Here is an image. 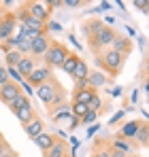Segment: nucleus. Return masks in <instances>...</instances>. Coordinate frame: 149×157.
Returning a JSON list of instances; mask_svg holds the SVG:
<instances>
[{
	"mask_svg": "<svg viewBox=\"0 0 149 157\" xmlns=\"http://www.w3.org/2000/svg\"><path fill=\"white\" fill-rule=\"evenodd\" d=\"M22 53L17 51V49H11V51H6V55H4V59H6V68H17V64L22 62Z\"/></svg>",
	"mask_w": 149,
	"mask_h": 157,
	"instance_id": "412c9836",
	"label": "nucleus"
},
{
	"mask_svg": "<svg viewBox=\"0 0 149 157\" xmlns=\"http://www.w3.org/2000/svg\"><path fill=\"white\" fill-rule=\"evenodd\" d=\"M62 4H64V6H70V9H77V6H81L83 2H81V0H62Z\"/></svg>",
	"mask_w": 149,
	"mask_h": 157,
	"instance_id": "2f4dec72",
	"label": "nucleus"
},
{
	"mask_svg": "<svg viewBox=\"0 0 149 157\" xmlns=\"http://www.w3.org/2000/svg\"><path fill=\"white\" fill-rule=\"evenodd\" d=\"M9 83V75H6V68L4 66H0V87L2 85H6Z\"/></svg>",
	"mask_w": 149,
	"mask_h": 157,
	"instance_id": "7c9ffc66",
	"label": "nucleus"
},
{
	"mask_svg": "<svg viewBox=\"0 0 149 157\" xmlns=\"http://www.w3.org/2000/svg\"><path fill=\"white\" fill-rule=\"evenodd\" d=\"M22 94V87L17 85V83H13V81H9L6 85H2L0 87V102H4V104L9 106L17 96Z\"/></svg>",
	"mask_w": 149,
	"mask_h": 157,
	"instance_id": "0eeeda50",
	"label": "nucleus"
},
{
	"mask_svg": "<svg viewBox=\"0 0 149 157\" xmlns=\"http://www.w3.org/2000/svg\"><path fill=\"white\" fill-rule=\"evenodd\" d=\"M87 75H90V68H87L85 59H79L77 66H74V72H73L74 81H79V78H87Z\"/></svg>",
	"mask_w": 149,
	"mask_h": 157,
	"instance_id": "4be33fe9",
	"label": "nucleus"
},
{
	"mask_svg": "<svg viewBox=\"0 0 149 157\" xmlns=\"http://www.w3.org/2000/svg\"><path fill=\"white\" fill-rule=\"evenodd\" d=\"M147 62H149V59H147Z\"/></svg>",
	"mask_w": 149,
	"mask_h": 157,
	"instance_id": "3c124183",
	"label": "nucleus"
},
{
	"mask_svg": "<svg viewBox=\"0 0 149 157\" xmlns=\"http://www.w3.org/2000/svg\"><path fill=\"white\" fill-rule=\"evenodd\" d=\"M141 123L143 121H139V119H132V121H126L124 125L119 128V138H124V140H134V136H136V132L141 128Z\"/></svg>",
	"mask_w": 149,
	"mask_h": 157,
	"instance_id": "1a4fd4ad",
	"label": "nucleus"
},
{
	"mask_svg": "<svg viewBox=\"0 0 149 157\" xmlns=\"http://www.w3.org/2000/svg\"><path fill=\"white\" fill-rule=\"evenodd\" d=\"M15 26H17L15 15L6 13V15H4V19H2V24H0V40L11 38V36H13V30H15Z\"/></svg>",
	"mask_w": 149,
	"mask_h": 157,
	"instance_id": "6e6552de",
	"label": "nucleus"
},
{
	"mask_svg": "<svg viewBox=\"0 0 149 157\" xmlns=\"http://www.w3.org/2000/svg\"><path fill=\"white\" fill-rule=\"evenodd\" d=\"M24 9L28 11L30 17H36V19H41V21L47 24V19H49V11H51L47 4H43V2H26Z\"/></svg>",
	"mask_w": 149,
	"mask_h": 157,
	"instance_id": "423d86ee",
	"label": "nucleus"
},
{
	"mask_svg": "<svg viewBox=\"0 0 149 157\" xmlns=\"http://www.w3.org/2000/svg\"><path fill=\"white\" fill-rule=\"evenodd\" d=\"M47 30H55V32H58V30H62V26H60L58 21H49V24H47Z\"/></svg>",
	"mask_w": 149,
	"mask_h": 157,
	"instance_id": "e433bc0d",
	"label": "nucleus"
},
{
	"mask_svg": "<svg viewBox=\"0 0 149 157\" xmlns=\"http://www.w3.org/2000/svg\"><path fill=\"white\" fill-rule=\"evenodd\" d=\"M143 89H145V94H147V98H149V83L147 81H145V87H143Z\"/></svg>",
	"mask_w": 149,
	"mask_h": 157,
	"instance_id": "c03bdc74",
	"label": "nucleus"
},
{
	"mask_svg": "<svg viewBox=\"0 0 149 157\" xmlns=\"http://www.w3.org/2000/svg\"><path fill=\"white\" fill-rule=\"evenodd\" d=\"M109 9H111V4H109V2H102V4L98 6V11H109Z\"/></svg>",
	"mask_w": 149,
	"mask_h": 157,
	"instance_id": "a19ab883",
	"label": "nucleus"
},
{
	"mask_svg": "<svg viewBox=\"0 0 149 157\" xmlns=\"http://www.w3.org/2000/svg\"><path fill=\"white\" fill-rule=\"evenodd\" d=\"M85 32H87V40H90V49L94 53L111 49V45H113V40L117 36L115 28L104 26V21H92V24H87Z\"/></svg>",
	"mask_w": 149,
	"mask_h": 157,
	"instance_id": "f257e3e1",
	"label": "nucleus"
},
{
	"mask_svg": "<svg viewBox=\"0 0 149 157\" xmlns=\"http://www.w3.org/2000/svg\"><path fill=\"white\" fill-rule=\"evenodd\" d=\"M85 87H90V85H87V78H79V81H74V89H85Z\"/></svg>",
	"mask_w": 149,
	"mask_h": 157,
	"instance_id": "f704fd0d",
	"label": "nucleus"
},
{
	"mask_svg": "<svg viewBox=\"0 0 149 157\" xmlns=\"http://www.w3.org/2000/svg\"><path fill=\"white\" fill-rule=\"evenodd\" d=\"M128 157H134V155H128Z\"/></svg>",
	"mask_w": 149,
	"mask_h": 157,
	"instance_id": "09e8293b",
	"label": "nucleus"
},
{
	"mask_svg": "<svg viewBox=\"0 0 149 157\" xmlns=\"http://www.w3.org/2000/svg\"><path fill=\"white\" fill-rule=\"evenodd\" d=\"M92 157H111L109 151H104V149H98V151H94V155Z\"/></svg>",
	"mask_w": 149,
	"mask_h": 157,
	"instance_id": "c9c22d12",
	"label": "nucleus"
},
{
	"mask_svg": "<svg viewBox=\"0 0 149 157\" xmlns=\"http://www.w3.org/2000/svg\"><path fill=\"white\" fill-rule=\"evenodd\" d=\"M62 85L55 81V78H49V81H45L41 87H36V96H38V100L43 102L45 106H53V98H55V94H58V89H60Z\"/></svg>",
	"mask_w": 149,
	"mask_h": 157,
	"instance_id": "20e7f679",
	"label": "nucleus"
},
{
	"mask_svg": "<svg viewBox=\"0 0 149 157\" xmlns=\"http://www.w3.org/2000/svg\"><path fill=\"white\" fill-rule=\"evenodd\" d=\"M4 15H6V13H4V11L0 9V24H2V19H4Z\"/></svg>",
	"mask_w": 149,
	"mask_h": 157,
	"instance_id": "a18cd8bd",
	"label": "nucleus"
},
{
	"mask_svg": "<svg viewBox=\"0 0 149 157\" xmlns=\"http://www.w3.org/2000/svg\"><path fill=\"white\" fill-rule=\"evenodd\" d=\"M111 96H113V98H119V96H122V87H113V89H111Z\"/></svg>",
	"mask_w": 149,
	"mask_h": 157,
	"instance_id": "58836bf2",
	"label": "nucleus"
},
{
	"mask_svg": "<svg viewBox=\"0 0 149 157\" xmlns=\"http://www.w3.org/2000/svg\"><path fill=\"white\" fill-rule=\"evenodd\" d=\"M45 157H68V144L64 140H55V144L45 153Z\"/></svg>",
	"mask_w": 149,
	"mask_h": 157,
	"instance_id": "2eb2a0df",
	"label": "nucleus"
},
{
	"mask_svg": "<svg viewBox=\"0 0 149 157\" xmlns=\"http://www.w3.org/2000/svg\"><path fill=\"white\" fill-rule=\"evenodd\" d=\"M0 140H2V134H0Z\"/></svg>",
	"mask_w": 149,
	"mask_h": 157,
	"instance_id": "de8ad7c7",
	"label": "nucleus"
},
{
	"mask_svg": "<svg viewBox=\"0 0 149 157\" xmlns=\"http://www.w3.org/2000/svg\"><path fill=\"white\" fill-rule=\"evenodd\" d=\"M24 132H26L28 138L34 140L36 136H41V134L45 132V123H43V119H41V117H34L30 123H26V125H24Z\"/></svg>",
	"mask_w": 149,
	"mask_h": 157,
	"instance_id": "9d476101",
	"label": "nucleus"
},
{
	"mask_svg": "<svg viewBox=\"0 0 149 157\" xmlns=\"http://www.w3.org/2000/svg\"><path fill=\"white\" fill-rule=\"evenodd\" d=\"M124 115H126V110H117V113H115V115H113V117H111V119H109V125H111V128H113V125H115V123H119V121H122V119H124Z\"/></svg>",
	"mask_w": 149,
	"mask_h": 157,
	"instance_id": "c756f323",
	"label": "nucleus"
},
{
	"mask_svg": "<svg viewBox=\"0 0 149 157\" xmlns=\"http://www.w3.org/2000/svg\"><path fill=\"white\" fill-rule=\"evenodd\" d=\"M124 62H126V55L113 51V49L102 51V53H100V57H98V64L107 70V72H109V75H113V77H117V75L122 72Z\"/></svg>",
	"mask_w": 149,
	"mask_h": 157,
	"instance_id": "f03ea898",
	"label": "nucleus"
},
{
	"mask_svg": "<svg viewBox=\"0 0 149 157\" xmlns=\"http://www.w3.org/2000/svg\"><path fill=\"white\" fill-rule=\"evenodd\" d=\"M34 68H36V64H34V59H32L30 55H24L22 62L17 64V70H19L22 77H30V75L34 72Z\"/></svg>",
	"mask_w": 149,
	"mask_h": 157,
	"instance_id": "dca6fc26",
	"label": "nucleus"
},
{
	"mask_svg": "<svg viewBox=\"0 0 149 157\" xmlns=\"http://www.w3.org/2000/svg\"><path fill=\"white\" fill-rule=\"evenodd\" d=\"M26 106H30V100H28V96L26 94H19L11 104H9V108L13 110V113H17V110H22V108H26Z\"/></svg>",
	"mask_w": 149,
	"mask_h": 157,
	"instance_id": "5701e85b",
	"label": "nucleus"
},
{
	"mask_svg": "<svg viewBox=\"0 0 149 157\" xmlns=\"http://www.w3.org/2000/svg\"><path fill=\"white\" fill-rule=\"evenodd\" d=\"M134 140H136L141 147H149V121H143V123H141V128L136 132Z\"/></svg>",
	"mask_w": 149,
	"mask_h": 157,
	"instance_id": "a211bd4d",
	"label": "nucleus"
},
{
	"mask_svg": "<svg viewBox=\"0 0 149 157\" xmlns=\"http://www.w3.org/2000/svg\"><path fill=\"white\" fill-rule=\"evenodd\" d=\"M49 78H53L49 66H36L34 72L28 77V85H30L32 89H36V87H41V85H43L45 81H49Z\"/></svg>",
	"mask_w": 149,
	"mask_h": 157,
	"instance_id": "39448f33",
	"label": "nucleus"
},
{
	"mask_svg": "<svg viewBox=\"0 0 149 157\" xmlns=\"http://www.w3.org/2000/svg\"><path fill=\"white\" fill-rule=\"evenodd\" d=\"M11 49H15V38L13 36L4 40V51H11Z\"/></svg>",
	"mask_w": 149,
	"mask_h": 157,
	"instance_id": "72a5a7b5",
	"label": "nucleus"
},
{
	"mask_svg": "<svg viewBox=\"0 0 149 157\" xmlns=\"http://www.w3.org/2000/svg\"><path fill=\"white\" fill-rule=\"evenodd\" d=\"M96 119H98V113H94V110H87V113H85V115H83L79 121H81V123H85V125H90V123H94Z\"/></svg>",
	"mask_w": 149,
	"mask_h": 157,
	"instance_id": "cd10ccee",
	"label": "nucleus"
},
{
	"mask_svg": "<svg viewBox=\"0 0 149 157\" xmlns=\"http://www.w3.org/2000/svg\"><path fill=\"white\" fill-rule=\"evenodd\" d=\"M49 38H47V34H41L38 38H34L32 40V47H30V55H45L47 49H49Z\"/></svg>",
	"mask_w": 149,
	"mask_h": 157,
	"instance_id": "9b49d317",
	"label": "nucleus"
},
{
	"mask_svg": "<svg viewBox=\"0 0 149 157\" xmlns=\"http://www.w3.org/2000/svg\"><path fill=\"white\" fill-rule=\"evenodd\" d=\"M111 49L117 53H122V55H128V53L132 51V40L128 38V36H122V34H117L115 36V40H113V45H111Z\"/></svg>",
	"mask_w": 149,
	"mask_h": 157,
	"instance_id": "f8f14e48",
	"label": "nucleus"
},
{
	"mask_svg": "<svg viewBox=\"0 0 149 157\" xmlns=\"http://www.w3.org/2000/svg\"><path fill=\"white\" fill-rule=\"evenodd\" d=\"M147 75H149V62H147Z\"/></svg>",
	"mask_w": 149,
	"mask_h": 157,
	"instance_id": "49530a36",
	"label": "nucleus"
},
{
	"mask_svg": "<svg viewBox=\"0 0 149 157\" xmlns=\"http://www.w3.org/2000/svg\"><path fill=\"white\" fill-rule=\"evenodd\" d=\"M147 83H149V77H147Z\"/></svg>",
	"mask_w": 149,
	"mask_h": 157,
	"instance_id": "8fccbe9b",
	"label": "nucleus"
},
{
	"mask_svg": "<svg viewBox=\"0 0 149 157\" xmlns=\"http://www.w3.org/2000/svg\"><path fill=\"white\" fill-rule=\"evenodd\" d=\"M98 130H100V125H98V123H94V125H92V128L87 130V136L92 138V136H94V134H96V132H98Z\"/></svg>",
	"mask_w": 149,
	"mask_h": 157,
	"instance_id": "4c0bfd02",
	"label": "nucleus"
},
{
	"mask_svg": "<svg viewBox=\"0 0 149 157\" xmlns=\"http://www.w3.org/2000/svg\"><path fill=\"white\" fill-rule=\"evenodd\" d=\"M81 57L77 55V53H68V57L62 62V70L66 72V75H70L73 77V72H74V66H77V62H79Z\"/></svg>",
	"mask_w": 149,
	"mask_h": 157,
	"instance_id": "aec40b11",
	"label": "nucleus"
},
{
	"mask_svg": "<svg viewBox=\"0 0 149 157\" xmlns=\"http://www.w3.org/2000/svg\"><path fill=\"white\" fill-rule=\"evenodd\" d=\"M55 110H58V113L53 115V119H55V121H62V119H68V117H73L70 108H68L66 104H60L58 108H55Z\"/></svg>",
	"mask_w": 149,
	"mask_h": 157,
	"instance_id": "393cba45",
	"label": "nucleus"
},
{
	"mask_svg": "<svg viewBox=\"0 0 149 157\" xmlns=\"http://www.w3.org/2000/svg\"><path fill=\"white\" fill-rule=\"evenodd\" d=\"M2 157H17V155H15V151H6Z\"/></svg>",
	"mask_w": 149,
	"mask_h": 157,
	"instance_id": "37998d69",
	"label": "nucleus"
},
{
	"mask_svg": "<svg viewBox=\"0 0 149 157\" xmlns=\"http://www.w3.org/2000/svg\"><path fill=\"white\" fill-rule=\"evenodd\" d=\"M68 47L64 45V43H58V40H51L49 43V49L47 53L43 55L45 57V64L49 66V68H62V62L68 57Z\"/></svg>",
	"mask_w": 149,
	"mask_h": 157,
	"instance_id": "7ed1b4c3",
	"label": "nucleus"
},
{
	"mask_svg": "<svg viewBox=\"0 0 149 157\" xmlns=\"http://www.w3.org/2000/svg\"><path fill=\"white\" fill-rule=\"evenodd\" d=\"M6 75L13 78V83H24V77L19 75V70H17V68H6Z\"/></svg>",
	"mask_w": 149,
	"mask_h": 157,
	"instance_id": "c85d7f7f",
	"label": "nucleus"
},
{
	"mask_svg": "<svg viewBox=\"0 0 149 157\" xmlns=\"http://www.w3.org/2000/svg\"><path fill=\"white\" fill-rule=\"evenodd\" d=\"M55 140H58V138H55L53 134H47V132H43L41 136H36V138H34V144H36V147L43 151V153H47L51 147L55 144Z\"/></svg>",
	"mask_w": 149,
	"mask_h": 157,
	"instance_id": "ddd939ff",
	"label": "nucleus"
},
{
	"mask_svg": "<svg viewBox=\"0 0 149 157\" xmlns=\"http://www.w3.org/2000/svg\"><path fill=\"white\" fill-rule=\"evenodd\" d=\"M87 85L92 87V89H98V87H102V85H107V77L102 75V72H90L87 75Z\"/></svg>",
	"mask_w": 149,
	"mask_h": 157,
	"instance_id": "6ab92c4d",
	"label": "nucleus"
},
{
	"mask_svg": "<svg viewBox=\"0 0 149 157\" xmlns=\"http://www.w3.org/2000/svg\"><path fill=\"white\" fill-rule=\"evenodd\" d=\"M15 117H17V121L22 123V125H26V123H30L34 117H36V113H34V108H32V104L26 106V108H22V110H17V113H13Z\"/></svg>",
	"mask_w": 149,
	"mask_h": 157,
	"instance_id": "f3484780",
	"label": "nucleus"
},
{
	"mask_svg": "<svg viewBox=\"0 0 149 157\" xmlns=\"http://www.w3.org/2000/svg\"><path fill=\"white\" fill-rule=\"evenodd\" d=\"M94 94H98L96 89H92V87H85V89H74L73 94V102H79V104H90V100H92V96Z\"/></svg>",
	"mask_w": 149,
	"mask_h": 157,
	"instance_id": "4468645a",
	"label": "nucleus"
},
{
	"mask_svg": "<svg viewBox=\"0 0 149 157\" xmlns=\"http://www.w3.org/2000/svg\"><path fill=\"white\" fill-rule=\"evenodd\" d=\"M100 106H102V100H100L98 94H94V96H92V100H90V104H87V108H90V110H94V113H100Z\"/></svg>",
	"mask_w": 149,
	"mask_h": 157,
	"instance_id": "bb28decb",
	"label": "nucleus"
},
{
	"mask_svg": "<svg viewBox=\"0 0 149 157\" xmlns=\"http://www.w3.org/2000/svg\"><path fill=\"white\" fill-rule=\"evenodd\" d=\"M90 108H87V104H79V102H73V106H70V113H73V117H77V119H81L85 113H87Z\"/></svg>",
	"mask_w": 149,
	"mask_h": 157,
	"instance_id": "a878e982",
	"label": "nucleus"
},
{
	"mask_svg": "<svg viewBox=\"0 0 149 157\" xmlns=\"http://www.w3.org/2000/svg\"><path fill=\"white\" fill-rule=\"evenodd\" d=\"M6 151H11V144H9V142H6V140L2 138V140H0V157L4 155Z\"/></svg>",
	"mask_w": 149,
	"mask_h": 157,
	"instance_id": "473e14b6",
	"label": "nucleus"
},
{
	"mask_svg": "<svg viewBox=\"0 0 149 157\" xmlns=\"http://www.w3.org/2000/svg\"><path fill=\"white\" fill-rule=\"evenodd\" d=\"M47 6H64L62 4V0H49V2H45Z\"/></svg>",
	"mask_w": 149,
	"mask_h": 157,
	"instance_id": "ea45409f",
	"label": "nucleus"
},
{
	"mask_svg": "<svg viewBox=\"0 0 149 157\" xmlns=\"http://www.w3.org/2000/svg\"><path fill=\"white\" fill-rule=\"evenodd\" d=\"M113 149H117V151H122V153H126V155H130L132 144H130V140H124V138L115 136V138H113Z\"/></svg>",
	"mask_w": 149,
	"mask_h": 157,
	"instance_id": "b1692460",
	"label": "nucleus"
},
{
	"mask_svg": "<svg viewBox=\"0 0 149 157\" xmlns=\"http://www.w3.org/2000/svg\"><path fill=\"white\" fill-rule=\"evenodd\" d=\"M22 85H24V89H26V91H28V96H30V94H32V91H34V89H32V87H30V85H28V81H24V83H22Z\"/></svg>",
	"mask_w": 149,
	"mask_h": 157,
	"instance_id": "79ce46f5",
	"label": "nucleus"
}]
</instances>
